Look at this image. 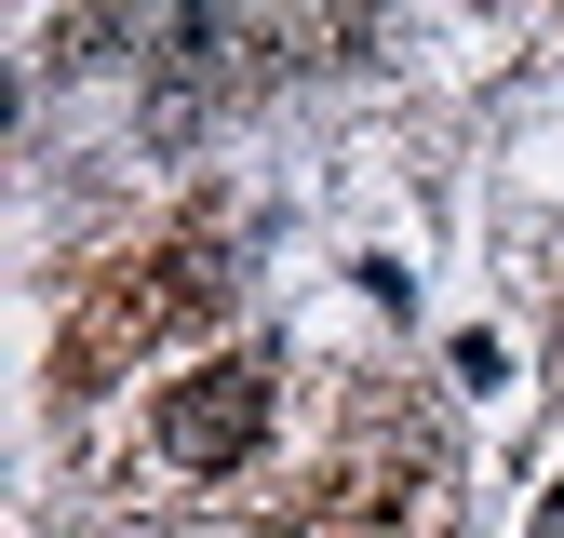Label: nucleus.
<instances>
[{
    "instance_id": "obj_1",
    "label": "nucleus",
    "mask_w": 564,
    "mask_h": 538,
    "mask_svg": "<svg viewBox=\"0 0 564 538\" xmlns=\"http://www.w3.org/2000/svg\"><path fill=\"white\" fill-rule=\"evenodd\" d=\"M162 458L175 471H202V485H216V471H242L256 444H269V364L256 351H216V364H188L175 390H162Z\"/></svg>"
},
{
    "instance_id": "obj_2",
    "label": "nucleus",
    "mask_w": 564,
    "mask_h": 538,
    "mask_svg": "<svg viewBox=\"0 0 564 538\" xmlns=\"http://www.w3.org/2000/svg\"><path fill=\"white\" fill-rule=\"evenodd\" d=\"M538 538H564V471H551V485H538Z\"/></svg>"
}]
</instances>
